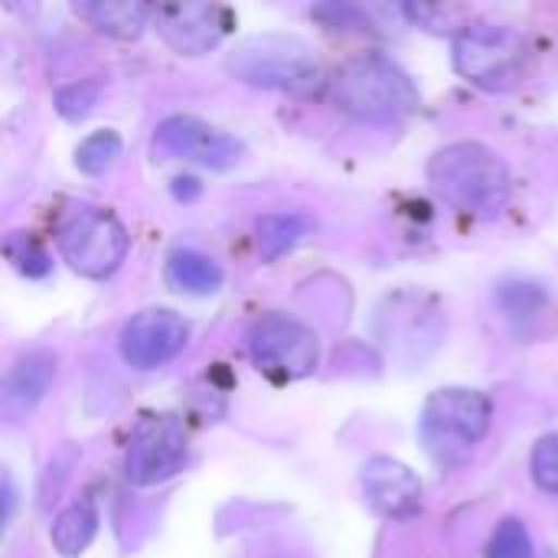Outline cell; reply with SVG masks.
<instances>
[{
	"label": "cell",
	"instance_id": "6",
	"mask_svg": "<svg viewBox=\"0 0 558 558\" xmlns=\"http://www.w3.org/2000/svg\"><path fill=\"white\" fill-rule=\"evenodd\" d=\"M523 65V39L494 23L464 26L454 39V69L481 88H510Z\"/></svg>",
	"mask_w": 558,
	"mask_h": 558
},
{
	"label": "cell",
	"instance_id": "8",
	"mask_svg": "<svg viewBox=\"0 0 558 558\" xmlns=\"http://www.w3.org/2000/svg\"><path fill=\"white\" fill-rule=\"evenodd\" d=\"M186 461V432L173 415H144L131 435L124 477L137 487H154Z\"/></svg>",
	"mask_w": 558,
	"mask_h": 558
},
{
	"label": "cell",
	"instance_id": "2",
	"mask_svg": "<svg viewBox=\"0 0 558 558\" xmlns=\"http://www.w3.org/2000/svg\"><path fill=\"white\" fill-rule=\"evenodd\" d=\"M337 105L360 121H399L418 105L412 78L386 56L350 59L333 82Z\"/></svg>",
	"mask_w": 558,
	"mask_h": 558
},
{
	"label": "cell",
	"instance_id": "5",
	"mask_svg": "<svg viewBox=\"0 0 558 558\" xmlns=\"http://www.w3.org/2000/svg\"><path fill=\"white\" fill-rule=\"evenodd\" d=\"M62 258L85 278H108L128 255V232L114 213L85 206L59 229Z\"/></svg>",
	"mask_w": 558,
	"mask_h": 558
},
{
	"label": "cell",
	"instance_id": "12",
	"mask_svg": "<svg viewBox=\"0 0 558 558\" xmlns=\"http://www.w3.org/2000/svg\"><path fill=\"white\" fill-rule=\"evenodd\" d=\"M360 481L369 507L386 520H409L422 510L418 477L392 458H369L363 464Z\"/></svg>",
	"mask_w": 558,
	"mask_h": 558
},
{
	"label": "cell",
	"instance_id": "1",
	"mask_svg": "<svg viewBox=\"0 0 558 558\" xmlns=\"http://www.w3.org/2000/svg\"><path fill=\"white\" fill-rule=\"evenodd\" d=\"M432 186L458 209L494 216L510 199V170L497 150L477 141H458L441 147L428 163Z\"/></svg>",
	"mask_w": 558,
	"mask_h": 558
},
{
	"label": "cell",
	"instance_id": "10",
	"mask_svg": "<svg viewBox=\"0 0 558 558\" xmlns=\"http://www.w3.org/2000/svg\"><path fill=\"white\" fill-rule=\"evenodd\" d=\"M154 150L170 154V157H183V160H199L206 167H229L239 160L242 144L216 128H209L199 118L190 114H173L167 121H160V128L154 131Z\"/></svg>",
	"mask_w": 558,
	"mask_h": 558
},
{
	"label": "cell",
	"instance_id": "13",
	"mask_svg": "<svg viewBox=\"0 0 558 558\" xmlns=\"http://www.w3.org/2000/svg\"><path fill=\"white\" fill-rule=\"evenodd\" d=\"M56 376V360L49 353H26L20 356L7 379H3V409L10 415H20V412H29L49 389Z\"/></svg>",
	"mask_w": 558,
	"mask_h": 558
},
{
	"label": "cell",
	"instance_id": "9",
	"mask_svg": "<svg viewBox=\"0 0 558 558\" xmlns=\"http://www.w3.org/2000/svg\"><path fill=\"white\" fill-rule=\"evenodd\" d=\"M190 340V327L167 307L134 314L121 330V356L134 369H157L170 363Z\"/></svg>",
	"mask_w": 558,
	"mask_h": 558
},
{
	"label": "cell",
	"instance_id": "11",
	"mask_svg": "<svg viewBox=\"0 0 558 558\" xmlns=\"http://www.w3.org/2000/svg\"><path fill=\"white\" fill-rule=\"evenodd\" d=\"M160 36L183 56L209 52L229 29V13L216 3H163L154 7Z\"/></svg>",
	"mask_w": 558,
	"mask_h": 558
},
{
	"label": "cell",
	"instance_id": "19",
	"mask_svg": "<svg viewBox=\"0 0 558 558\" xmlns=\"http://www.w3.org/2000/svg\"><path fill=\"white\" fill-rule=\"evenodd\" d=\"M487 558H536L533 549V536L526 530L523 520H504L497 526V533L490 536V546H487Z\"/></svg>",
	"mask_w": 558,
	"mask_h": 558
},
{
	"label": "cell",
	"instance_id": "18",
	"mask_svg": "<svg viewBox=\"0 0 558 558\" xmlns=\"http://www.w3.org/2000/svg\"><path fill=\"white\" fill-rule=\"evenodd\" d=\"M118 157H121V137L114 131H95L75 150V163L82 173H105Z\"/></svg>",
	"mask_w": 558,
	"mask_h": 558
},
{
	"label": "cell",
	"instance_id": "3",
	"mask_svg": "<svg viewBox=\"0 0 558 558\" xmlns=\"http://www.w3.org/2000/svg\"><path fill=\"white\" fill-rule=\"evenodd\" d=\"M226 69L248 85L288 88V92H311L317 88L320 78V69L311 59L307 46L294 36H275V33L242 39L229 52Z\"/></svg>",
	"mask_w": 558,
	"mask_h": 558
},
{
	"label": "cell",
	"instance_id": "7",
	"mask_svg": "<svg viewBox=\"0 0 558 558\" xmlns=\"http://www.w3.org/2000/svg\"><path fill=\"white\" fill-rule=\"evenodd\" d=\"M248 353L255 366L275 379H304L317 369L320 343L311 327L294 317L268 314L248 330Z\"/></svg>",
	"mask_w": 558,
	"mask_h": 558
},
{
	"label": "cell",
	"instance_id": "4",
	"mask_svg": "<svg viewBox=\"0 0 558 558\" xmlns=\"http://www.w3.org/2000/svg\"><path fill=\"white\" fill-rule=\"evenodd\" d=\"M494 405L477 389H441L422 409V438L438 461H458L490 428Z\"/></svg>",
	"mask_w": 558,
	"mask_h": 558
},
{
	"label": "cell",
	"instance_id": "14",
	"mask_svg": "<svg viewBox=\"0 0 558 558\" xmlns=\"http://www.w3.org/2000/svg\"><path fill=\"white\" fill-rule=\"evenodd\" d=\"M75 13L88 20L98 33H108L114 39H134L154 16V7L131 3V0H95V3H75Z\"/></svg>",
	"mask_w": 558,
	"mask_h": 558
},
{
	"label": "cell",
	"instance_id": "15",
	"mask_svg": "<svg viewBox=\"0 0 558 558\" xmlns=\"http://www.w3.org/2000/svg\"><path fill=\"white\" fill-rule=\"evenodd\" d=\"M167 281L177 291H186V294H213V291L222 288V268L203 252L177 248L167 258Z\"/></svg>",
	"mask_w": 558,
	"mask_h": 558
},
{
	"label": "cell",
	"instance_id": "20",
	"mask_svg": "<svg viewBox=\"0 0 558 558\" xmlns=\"http://www.w3.org/2000/svg\"><path fill=\"white\" fill-rule=\"evenodd\" d=\"M530 468H533V481L539 484V490L558 497V432L536 441Z\"/></svg>",
	"mask_w": 558,
	"mask_h": 558
},
{
	"label": "cell",
	"instance_id": "21",
	"mask_svg": "<svg viewBox=\"0 0 558 558\" xmlns=\"http://www.w3.org/2000/svg\"><path fill=\"white\" fill-rule=\"evenodd\" d=\"M98 92H101L98 82H75V85H69V88H62V92L56 95V108H59L62 118L78 121V118L88 114V108L95 105Z\"/></svg>",
	"mask_w": 558,
	"mask_h": 558
},
{
	"label": "cell",
	"instance_id": "17",
	"mask_svg": "<svg viewBox=\"0 0 558 558\" xmlns=\"http://www.w3.org/2000/svg\"><path fill=\"white\" fill-rule=\"evenodd\" d=\"M311 222L298 213H271L258 222V248L262 258L275 262L278 255H284L291 245H298L307 235Z\"/></svg>",
	"mask_w": 558,
	"mask_h": 558
},
{
	"label": "cell",
	"instance_id": "16",
	"mask_svg": "<svg viewBox=\"0 0 558 558\" xmlns=\"http://www.w3.org/2000/svg\"><path fill=\"white\" fill-rule=\"evenodd\" d=\"M95 530H98L95 504H92V500H75V504H69V507L56 517V523H52V530H49V539H52V546H56L62 556H78V553H85L88 543L95 539Z\"/></svg>",
	"mask_w": 558,
	"mask_h": 558
}]
</instances>
